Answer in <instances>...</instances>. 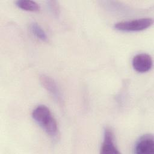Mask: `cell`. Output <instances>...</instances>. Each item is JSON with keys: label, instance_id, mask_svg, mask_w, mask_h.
<instances>
[{"label": "cell", "instance_id": "obj_8", "mask_svg": "<svg viewBox=\"0 0 154 154\" xmlns=\"http://www.w3.org/2000/svg\"><path fill=\"white\" fill-rule=\"evenodd\" d=\"M29 29L31 33L38 39L43 41L47 42L48 40L46 33L42 27L36 22H32L29 25Z\"/></svg>", "mask_w": 154, "mask_h": 154}, {"label": "cell", "instance_id": "obj_3", "mask_svg": "<svg viewBox=\"0 0 154 154\" xmlns=\"http://www.w3.org/2000/svg\"><path fill=\"white\" fill-rule=\"evenodd\" d=\"M40 81L43 88L52 96L54 99L58 104L62 105L64 102L63 95L54 79L46 75L42 74L40 76Z\"/></svg>", "mask_w": 154, "mask_h": 154}, {"label": "cell", "instance_id": "obj_5", "mask_svg": "<svg viewBox=\"0 0 154 154\" xmlns=\"http://www.w3.org/2000/svg\"><path fill=\"white\" fill-rule=\"evenodd\" d=\"M134 69L138 73H145L152 67L153 60L151 56L146 53H140L135 55L132 60Z\"/></svg>", "mask_w": 154, "mask_h": 154}, {"label": "cell", "instance_id": "obj_9", "mask_svg": "<svg viewBox=\"0 0 154 154\" xmlns=\"http://www.w3.org/2000/svg\"><path fill=\"white\" fill-rule=\"evenodd\" d=\"M49 10L54 16H58L60 13V7L58 2L55 1H49L47 2Z\"/></svg>", "mask_w": 154, "mask_h": 154}, {"label": "cell", "instance_id": "obj_2", "mask_svg": "<svg viewBox=\"0 0 154 154\" xmlns=\"http://www.w3.org/2000/svg\"><path fill=\"white\" fill-rule=\"evenodd\" d=\"M153 23L152 18L143 17L117 22L114 25V28L123 32H137L149 28Z\"/></svg>", "mask_w": 154, "mask_h": 154}, {"label": "cell", "instance_id": "obj_7", "mask_svg": "<svg viewBox=\"0 0 154 154\" xmlns=\"http://www.w3.org/2000/svg\"><path fill=\"white\" fill-rule=\"evenodd\" d=\"M16 5L19 8L28 11H37L40 10L39 5L34 1L18 0L15 1Z\"/></svg>", "mask_w": 154, "mask_h": 154}, {"label": "cell", "instance_id": "obj_6", "mask_svg": "<svg viewBox=\"0 0 154 154\" xmlns=\"http://www.w3.org/2000/svg\"><path fill=\"white\" fill-rule=\"evenodd\" d=\"M154 152V138L152 134L142 135L136 142L134 152L137 154H148Z\"/></svg>", "mask_w": 154, "mask_h": 154}, {"label": "cell", "instance_id": "obj_4", "mask_svg": "<svg viewBox=\"0 0 154 154\" xmlns=\"http://www.w3.org/2000/svg\"><path fill=\"white\" fill-rule=\"evenodd\" d=\"M116 144L114 134L112 129L109 126H106L103 129V139L100 148L102 154H117L120 153Z\"/></svg>", "mask_w": 154, "mask_h": 154}, {"label": "cell", "instance_id": "obj_1", "mask_svg": "<svg viewBox=\"0 0 154 154\" xmlns=\"http://www.w3.org/2000/svg\"><path fill=\"white\" fill-rule=\"evenodd\" d=\"M33 120L51 137L56 138L58 134L57 122L50 109L44 105H39L32 111Z\"/></svg>", "mask_w": 154, "mask_h": 154}]
</instances>
